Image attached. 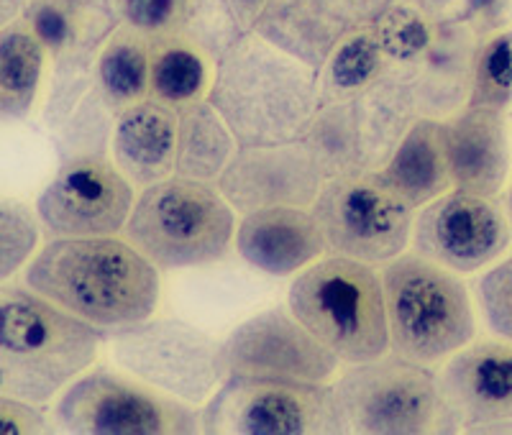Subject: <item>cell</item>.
I'll use <instances>...</instances> for the list:
<instances>
[{"mask_svg": "<svg viewBox=\"0 0 512 435\" xmlns=\"http://www.w3.org/2000/svg\"><path fill=\"white\" fill-rule=\"evenodd\" d=\"M177 172L182 177L203 180L218 185L221 174L226 172L239 141L233 136L231 126L223 121L216 105L208 98L195 105H187L177 113Z\"/></svg>", "mask_w": 512, "mask_h": 435, "instance_id": "obj_29", "label": "cell"}, {"mask_svg": "<svg viewBox=\"0 0 512 435\" xmlns=\"http://www.w3.org/2000/svg\"><path fill=\"white\" fill-rule=\"evenodd\" d=\"M333 392L344 433H441L438 372L395 351L351 364L333 384Z\"/></svg>", "mask_w": 512, "mask_h": 435, "instance_id": "obj_7", "label": "cell"}, {"mask_svg": "<svg viewBox=\"0 0 512 435\" xmlns=\"http://www.w3.org/2000/svg\"><path fill=\"white\" fill-rule=\"evenodd\" d=\"M123 236L164 272L208 267L236 241V210L213 182L172 174L141 190Z\"/></svg>", "mask_w": 512, "mask_h": 435, "instance_id": "obj_5", "label": "cell"}, {"mask_svg": "<svg viewBox=\"0 0 512 435\" xmlns=\"http://www.w3.org/2000/svg\"><path fill=\"white\" fill-rule=\"evenodd\" d=\"M413 205L384 180L382 169L331 177L313 205L328 254L390 264L413 241Z\"/></svg>", "mask_w": 512, "mask_h": 435, "instance_id": "obj_10", "label": "cell"}, {"mask_svg": "<svg viewBox=\"0 0 512 435\" xmlns=\"http://www.w3.org/2000/svg\"><path fill=\"white\" fill-rule=\"evenodd\" d=\"M236 251L259 272L292 277L328 254V246L313 208L277 205L241 215Z\"/></svg>", "mask_w": 512, "mask_h": 435, "instance_id": "obj_18", "label": "cell"}, {"mask_svg": "<svg viewBox=\"0 0 512 435\" xmlns=\"http://www.w3.org/2000/svg\"><path fill=\"white\" fill-rule=\"evenodd\" d=\"M328 182L303 139L277 144H239L218 190L239 215L277 205L313 208Z\"/></svg>", "mask_w": 512, "mask_h": 435, "instance_id": "obj_16", "label": "cell"}, {"mask_svg": "<svg viewBox=\"0 0 512 435\" xmlns=\"http://www.w3.org/2000/svg\"><path fill=\"white\" fill-rule=\"evenodd\" d=\"M228 377L331 382L338 359L290 308H269L244 320L223 341Z\"/></svg>", "mask_w": 512, "mask_h": 435, "instance_id": "obj_14", "label": "cell"}, {"mask_svg": "<svg viewBox=\"0 0 512 435\" xmlns=\"http://www.w3.org/2000/svg\"><path fill=\"white\" fill-rule=\"evenodd\" d=\"M24 285L105 333L154 318L162 292L159 267L126 236L49 238Z\"/></svg>", "mask_w": 512, "mask_h": 435, "instance_id": "obj_1", "label": "cell"}, {"mask_svg": "<svg viewBox=\"0 0 512 435\" xmlns=\"http://www.w3.org/2000/svg\"><path fill=\"white\" fill-rule=\"evenodd\" d=\"M39 213L16 198H3L0 203V277L3 282L18 274L39 246Z\"/></svg>", "mask_w": 512, "mask_h": 435, "instance_id": "obj_34", "label": "cell"}, {"mask_svg": "<svg viewBox=\"0 0 512 435\" xmlns=\"http://www.w3.org/2000/svg\"><path fill=\"white\" fill-rule=\"evenodd\" d=\"M52 423L75 435H192L203 430L198 407L111 369H93L64 389Z\"/></svg>", "mask_w": 512, "mask_h": 435, "instance_id": "obj_9", "label": "cell"}, {"mask_svg": "<svg viewBox=\"0 0 512 435\" xmlns=\"http://www.w3.org/2000/svg\"><path fill=\"white\" fill-rule=\"evenodd\" d=\"M287 308L346 364L392 351L382 274L367 261L320 256L295 277Z\"/></svg>", "mask_w": 512, "mask_h": 435, "instance_id": "obj_4", "label": "cell"}, {"mask_svg": "<svg viewBox=\"0 0 512 435\" xmlns=\"http://www.w3.org/2000/svg\"><path fill=\"white\" fill-rule=\"evenodd\" d=\"M134 203V182L111 157H75L59 164L36 213L49 238L118 236Z\"/></svg>", "mask_w": 512, "mask_h": 435, "instance_id": "obj_13", "label": "cell"}, {"mask_svg": "<svg viewBox=\"0 0 512 435\" xmlns=\"http://www.w3.org/2000/svg\"><path fill=\"white\" fill-rule=\"evenodd\" d=\"M54 62L90 59L113 34L118 18L111 0H31L21 16Z\"/></svg>", "mask_w": 512, "mask_h": 435, "instance_id": "obj_23", "label": "cell"}, {"mask_svg": "<svg viewBox=\"0 0 512 435\" xmlns=\"http://www.w3.org/2000/svg\"><path fill=\"white\" fill-rule=\"evenodd\" d=\"M441 433H492L512 420V341L482 338L448 356L438 372Z\"/></svg>", "mask_w": 512, "mask_h": 435, "instance_id": "obj_15", "label": "cell"}, {"mask_svg": "<svg viewBox=\"0 0 512 435\" xmlns=\"http://www.w3.org/2000/svg\"><path fill=\"white\" fill-rule=\"evenodd\" d=\"M392 0H349L351 13H354L356 24H372L374 18L390 6Z\"/></svg>", "mask_w": 512, "mask_h": 435, "instance_id": "obj_42", "label": "cell"}, {"mask_svg": "<svg viewBox=\"0 0 512 435\" xmlns=\"http://www.w3.org/2000/svg\"><path fill=\"white\" fill-rule=\"evenodd\" d=\"M384 180L395 187L402 200L413 208H423L431 200L454 187L446 154V126L436 118L413 123L408 136L400 141L392 159L382 167Z\"/></svg>", "mask_w": 512, "mask_h": 435, "instance_id": "obj_24", "label": "cell"}, {"mask_svg": "<svg viewBox=\"0 0 512 435\" xmlns=\"http://www.w3.org/2000/svg\"><path fill=\"white\" fill-rule=\"evenodd\" d=\"M354 105L364 144V164L367 169H382L420 118L413 87L402 80L382 77L367 93L359 95Z\"/></svg>", "mask_w": 512, "mask_h": 435, "instance_id": "obj_26", "label": "cell"}, {"mask_svg": "<svg viewBox=\"0 0 512 435\" xmlns=\"http://www.w3.org/2000/svg\"><path fill=\"white\" fill-rule=\"evenodd\" d=\"M469 105L502 113L512 108V29L484 36L479 44Z\"/></svg>", "mask_w": 512, "mask_h": 435, "instance_id": "obj_33", "label": "cell"}, {"mask_svg": "<svg viewBox=\"0 0 512 435\" xmlns=\"http://www.w3.org/2000/svg\"><path fill=\"white\" fill-rule=\"evenodd\" d=\"M379 39L387 75L413 85L425 54L431 52L438 34V21L425 11L420 0H392L372 21Z\"/></svg>", "mask_w": 512, "mask_h": 435, "instance_id": "obj_31", "label": "cell"}, {"mask_svg": "<svg viewBox=\"0 0 512 435\" xmlns=\"http://www.w3.org/2000/svg\"><path fill=\"white\" fill-rule=\"evenodd\" d=\"M423 8L436 18L438 24H448V21H461L466 18L469 3L472 0H420Z\"/></svg>", "mask_w": 512, "mask_h": 435, "instance_id": "obj_40", "label": "cell"}, {"mask_svg": "<svg viewBox=\"0 0 512 435\" xmlns=\"http://www.w3.org/2000/svg\"><path fill=\"white\" fill-rule=\"evenodd\" d=\"M108 351L121 372L192 407H203L228 377L223 341L180 318L108 333Z\"/></svg>", "mask_w": 512, "mask_h": 435, "instance_id": "obj_8", "label": "cell"}, {"mask_svg": "<svg viewBox=\"0 0 512 435\" xmlns=\"http://www.w3.org/2000/svg\"><path fill=\"white\" fill-rule=\"evenodd\" d=\"M326 177L364 172V144L354 103H323L303 136Z\"/></svg>", "mask_w": 512, "mask_h": 435, "instance_id": "obj_32", "label": "cell"}, {"mask_svg": "<svg viewBox=\"0 0 512 435\" xmlns=\"http://www.w3.org/2000/svg\"><path fill=\"white\" fill-rule=\"evenodd\" d=\"M474 295L489 331L512 341V254L474 282Z\"/></svg>", "mask_w": 512, "mask_h": 435, "instance_id": "obj_36", "label": "cell"}, {"mask_svg": "<svg viewBox=\"0 0 512 435\" xmlns=\"http://www.w3.org/2000/svg\"><path fill=\"white\" fill-rule=\"evenodd\" d=\"M392 351L418 364H443L477 336V315L461 274L400 254L382 269Z\"/></svg>", "mask_w": 512, "mask_h": 435, "instance_id": "obj_6", "label": "cell"}, {"mask_svg": "<svg viewBox=\"0 0 512 435\" xmlns=\"http://www.w3.org/2000/svg\"><path fill=\"white\" fill-rule=\"evenodd\" d=\"M218 62L185 31L152 39V100L185 111L208 98Z\"/></svg>", "mask_w": 512, "mask_h": 435, "instance_id": "obj_25", "label": "cell"}, {"mask_svg": "<svg viewBox=\"0 0 512 435\" xmlns=\"http://www.w3.org/2000/svg\"><path fill=\"white\" fill-rule=\"evenodd\" d=\"M387 75L379 39L372 24H359L338 41L331 57L318 70L320 105L323 103H354L369 87Z\"/></svg>", "mask_w": 512, "mask_h": 435, "instance_id": "obj_30", "label": "cell"}, {"mask_svg": "<svg viewBox=\"0 0 512 435\" xmlns=\"http://www.w3.org/2000/svg\"><path fill=\"white\" fill-rule=\"evenodd\" d=\"M29 3L31 0H0V18H3V24H11V21L24 16V8Z\"/></svg>", "mask_w": 512, "mask_h": 435, "instance_id": "obj_43", "label": "cell"}, {"mask_svg": "<svg viewBox=\"0 0 512 435\" xmlns=\"http://www.w3.org/2000/svg\"><path fill=\"white\" fill-rule=\"evenodd\" d=\"M208 100L239 144L303 139L320 108L318 67L246 31L218 59Z\"/></svg>", "mask_w": 512, "mask_h": 435, "instance_id": "obj_2", "label": "cell"}, {"mask_svg": "<svg viewBox=\"0 0 512 435\" xmlns=\"http://www.w3.org/2000/svg\"><path fill=\"white\" fill-rule=\"evenodd\" d=\"M95 77L118 113L152 98V39L118 24L93 59Z\"/></svg>", "mask_w": 512, "mask_h": 435, "instance_id": "obj_28", "label": "cell"}, {"mask_svg": "<svg viewBox=\"0 0 512 435\" xmlns=\"http://www.w3.org/2000/svg\"><path fill=\"white\" fill-rule=\"evenodd\" d=\"M118 111L108 103L90 59L52 64L49 93L41 111L59 162L75 157H108Z\"/></svg>", "mask_w": 512, "mask_h": 435, "instance_id": "obj_17", "label": "cell"}, {"mask_svg": "<svg viewBox=\"0 0 512 435\" xmlns=\"http://www.w3.org/2000/svg\"><path fill=\"white\" fill-rule=\"evenodd\" d=\"M443 126L454 187L497 198L507 185L512 167L507 113L466 105L464 111L443 121Z\"/></svg>", "mask_w": 512, "mask_h": 435, "instance_id": "obj_19", "label": "cell"}, {"mask_svg": "<svg viewBox=\"0 0 512 435\" xmlns=\"http://www.w3.org/2000/svg\"><path fill=\"white\" fill-rule=\"evenodd\" d=\"M177 111L157 100H144L118 113L111 159L134 187H149L177 172Z\"/></svg>", "mask_w": 512, "mask_h": 435, "instance_id": "obj_21", "label": "cell"}, {"mask_svg": "<svg viewBox=\"0 0 512 435\" xmlns=\"http://www.w3.org/2000/svg\"><path fill=\"white\" fill-rule=\"evenodd\" d=\"M233 8V13H236V18H239V24L244 31H251L256 26V21H259V16H262L264 6H267L269 0H228Z\"/></svg>", "mask_w": 512, "mask_h": 435, "instance_id": "obj_41", "label": "cell"}, {"mask_svg": "<svg viewBox=\"0 0 512 435\" xmlns=\"http://www.w3.org/2000/svg\"><path fill=\"white\" fill-rule=\"evenodd\" d=\"M354 26L349 0H269L251 31L320 70Z\"/></svg>", "mask_w": 512, "mask_h": 435, "instance_id": "obj_22", "label": "cell"}, {"mask_svg": "<svg viewBox=\"0 0 512 435\" xmlns=\"http://www.w3.org/2000/svg\"><path fill=\"white\" fill-rule=\"evenodd\" d=\"M413 246L420 256L456 274H477L512 246V223L497 198L451 187L423 205L415 218Z\"/></svg>", "mask_w": 512, "mask_h": 435, "instance_id": "obj_12", "label": "cell"}, {"mask_svg": "<svg viewBox=\"0 0 512 435\" xmlns=\"http://www.w3.org/2000/svg\"><path fill=\"white\" fill-rule=\"evenodd\" d=\"M208 435H338L336 392L328 382L226 377L200 407Z\"/></svg>", "mask_w": 512, "mask_h": 435, "instance_id": "obj_11", "label": "cell"}, {"mask_svg": "<svg viewBox=\"0 0 512 435\" xmlns=\"http://www.w3.org/2000/svg\"><path fill=\"white\" fill-rule=\"evenodd\" d=\"M466 21L479 31L482 39L512 29V0H472Z\"/></svg>", "mask_w": 512, "mask_h": 435, "instance_id": "obj_39", "label": "cell"}, {"mask_svg": "<svg viewBox=\"0 0 512 435\" xmlns=\"http://www.w3.org/2000/svg\"><path fill=\"white\" fill-rule=\"evenodd\" d=\"M479 44L482 36L466 18L438 24L431 52L410 85L420 116L448 121L469 105Z\"/></svg>", "mask_w": 512, "mask_h": 435, "instance_id": "obj_20", "label": "cell"}, {"mask_svg": "<svg viewBox=\"0 0 512 435\" xmlns=\"http://www.w3.org/2000/svg\"><path fill=\"white\" fill-rule=\"evenodd\" d=\"M108 333L29 285L0 292V392L47 405L88 372Z\"/></svg>", "mask_w": 512, "mask_h": 435, "instance_id": "obj_3", "label": "cell"}, {"mask_svg": "<svg viewBox=\"0 0 512 435\" xmlns=\"http://www.w3.org/2000/svg\"><path fill=\"white\" fill-rule=\"evenodd\" d=\"M118 24L141 31L149 39L175 34L185 26L187 0H111Z\"/></svg>", "mask_w": 512, "mask_h": 435, "instance_id": "obj_37", "label": "cell"}, {"mask_svg": "<svg viewBox=\"0 0 512 435\" xmlns=\"http://www.w3.org/2000/svg\"><path fill=\"white\" fill-rule=\"evenodd\" d=\"M507 215H510V223H512V187L507 192Z\"/></svg>", "mask_w": 512, "mask_h": 435, "instance_id": "obj_44", "label": "cell"}, {"mask_svg": "<svg viewBox=\"0 0 512 435\" xmlns=\"http://www.w3.org/2000/svg\"><path fill=\"white\" fill-rule=\"evenodd\" d=\"M182 31L216 62L246 34L228 0H187Z\"/></svg>", "mask_w": 512, "mask_h": 435, "instance_id": "obj_35", "label": "cell"}, {"mask_svg": "<svg viewBox=\"0 0 512 435\" xmlns=\"http://www.w3.org/2000/svg\"><path fill=\"white\" fill-rule=\"evenodd\" d=\"M47 47L16 18L0 29V113L6 121H24L39 100L41 82L47 75Z\"/></svg>", "mask_w": 512, "mask_h": 435, "instance_id": "obj_27", "label": "cell"}, {"mask_svg": "<svg viewBox=\"0 0 512 435\" xmlns=\"http://www.w3.org/2000/svg\"><path fill=\"white\" fill-rule=\"evenodd\" d=\"M47 412L41 410L39 402L21 400V397H0V433L3 435H36L49 433Z\"/></svg>", "mask_w": 512, "mask_h": 435, "instance_id": "obj_38", "label": "cell"}]
</instances>
